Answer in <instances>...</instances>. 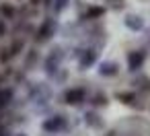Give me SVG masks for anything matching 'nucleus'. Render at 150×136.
I'll list each match as a JSON object with an SVG mask.
<instances>
[{"label": "nucleus", "instance_id": "obj_1", "mask_svg": "<svg viewBox=\"0 0 150 136\" xmlns=\"http://www.w3.org/2000/svg\"><path fill=\"white\" fill-rule=\"evenodd\" d=\"M84 97H86V91L84 89H68L64 93V101L68 105H80L84 101Z\"/></svg>", "mask_w": 150, "mask_h": 136}, {"label": "nucleus", "instance_id": "obj_2", "mask_svg": "<svg viewBox=\"0 0 150 136\" xmlns=\"http://www.w3.org/2000/svg\"><path fill=\"white\" fill-rule=\"evenodd\" d=\"M144 60H146V54H144L142 50L129 52V56H127V68H129L132 72H136V70H140V68H142Z\"/></svg>", "mask_w": 150, "mask_h": 136}, {"label": "nucleus", "instance_id": "obj_3", "mask_svg": "<svg viewBox=\"0 0 150 136\" xmlns=\"http://www.w3.org/2000/svg\"><path fill=\"white\" fill-rule=\"evenodd\" d=\"M123 23H125V27L132 29V31H140V29L144 27V19H142L140 15H127V17L123 19Z\"/></svg>", "mask_w": 150, "mask_h": 136}, {"label": "nucleus", "instance_id": "obj_4", "mask_svg": "<svg viewBox=\"0 0 150 136\" xmlns=\"http://www.w3.org/2000/svg\"><path fill=\"white\" fill-rule=\"evenodd\" d=\"M117 72H119V64L117 62H111L109 60V62H103L99 66V74L101 76H115Z\"/></svg>", "mask_w": 150, "mask_h": 136}, {"label": "nucleus", "instance_id": "obj_5", "mask_svg": "<svg viewBox=\"0 0 150 136\" xmlns=\"http://www.w3.org/2000/svg\"><path fill=\"white\" fill-rule=\"evenodd\" d=\"M115 99L117 101H121V103H125V105H138V99H136V93H132V91H117L115 93Z\"/></svg>", "mask_w": 150, "mask_h": 136}, {"label": "nucleus", "instance_id": "obj_6", "mask_svg": "<svg viewBox=\"0 0 150 136\" xmlns=\"http://www.w3.org/2000/svg\"><path fill=\"white\" fill-rule=\"evenodd\" d=\"M95 60H97V52H95V50H84V52L80 54V68H82V70L88 68Z\"/></svg>", "mask_w": 150, "mask_h": 136}, {"label": "nucleus", "instance_id": "obj_7", "mask_svg": "<svg viewBox=\"0 0 150 136\" xmlns=\"http://www.w3.org/2000/svg\"><path fill=\"white\" fill-rule=\"evenodd\" d=\"M60 128H64V117L62 115H56V117H52L43 124V130H47V132H58Z\"/></svg>", "mask_w": 150, "mask_h": 136}, {"label": "nucleus", "instance_id": "obj_8", "mask_svg": "<svg viewBox=\"0 0 150 136\" xmlns=\"http://www.w3.org/2000/svg\"><path fill=\"white\" fill-rule=\"evenodd\" d=\"M52 29H54V21H45L37 33V41H45L50 35H52Z\"/></svg>", "mask_w": 150, "mask_h": 136}, {"label": "nucleus", "instance_id": "obj_9", "mask_svg": "<svg viewBox=\"0 0 150 136\" xmlns=\"http://www.w3.org/2000/svg\"><path fill=\"white\" fill-rule=\"evenodd\" d=\"M103 15H105V6H91V9H86L82 19H99Z\"/></svg>", "mask_w": 150, "mask_h": 136}, {"label": "nucleus", "instance_id": "obj_10", "mask_svg": "<svg viewBox=\"0 0 150 136\" xmlns=\"http://www.w3.org/2000/svg\"><path fill=\"white\" fill-rule=\"evenodd\" d=\"M84 122H86L88 126H93V128H101V126H103V120H101L95 111H86V113H84Z\"/></svg>", "mask_w": 150, "mask_h": 136}, {"label": "nucleus", "instance_id": "obj_11", "mask_svg": "<svg viewBox=\"0 0 150 136\" xmlns=\"http://www.w3.org/2000/svg\"><path fill=\"white\" fill-rule=\"evenodd\" d=\"M54 52H56V54H52V56H50V60H47V70H50V72H52V70H56V66H58V64H60V60H62V50H60V48H56Z\"/></svg>", "mask_w": 150, "mask_h": 136}, {"label": "nucleus", "instance_id": "obj_12", "mask_svg": "<svg viewBox=\"0 0 150 136\" xmlns=\"http://www.w3.org/2000/svg\"><path fill=\"white\" fill-rule=\"evenodd\" d=\"M105 4L111 11H123L125 9V0H105Z\"/></svg>", "mask_w": 150, "mask_h": 136}, {"label": "nucleus", "instance_id": "obj_13", "mask_svg": "<svg viewBox=\"0 0 150 136\" xmlns=\"http://www.w3.org/2000/svg\"><path fill=\"white\" fill-rule=\"evenodd\" d=\"M93 103H95V105H107V97H105V93H97Z\"/></svg>", "mask_w": 150, "mask_h": 136}, {"label": "nucleus", "instance_id": "obj_14", "mask_svg": "<svg viewBox=\"0 0 150 136\" xmlns=\"http://www.w3.org/2000/svg\"><path fill=\"white\" fill-rule=\"evenodd\" d=\"M21 48H23V41H21V39H17V41H15V43L11 46V50H8V52H11V56L19 54V50H21Z\"/></svg>", "mask_w": 150, "mask_h": 136}, {"label": "nucleus", "instance_id": "obj_15", "mask_svg": "<svg viewBox=\"0 0 150 136\" xmlns=\"http://www.w3.org/2000/svg\"><path fill=\"white\" fill-rule=\"evenodd\" d=\"M8 99H11V91H0V105L6 103Z\"/></svg>", "mask_w": 150, "mask_h": 136}, {"label": "nucleus", "instance_id": "obj_16", "mask_svg": "<svg viewBox=\"0 0 150 136\" xmlns=\"http://www.w3.org/2000/svg\"><path fill=\"white\" fill-rule=\"evenodd\" d=\"M0 11H2V15H6V17H13V15H15V9H13V6H2Z\"/></svg>", "mask_w": 150, "mask_h": 136}, {"label": "nucleus", "instance_id": "obj_17", "mask_svg": "<svg viewBox=\"0 0 150 136\" xmlns=\"http://www.w3.org/2000/svg\"><path fill=\"white\" fill-rule=\"evenodd\" d=\"M4 33H6V25H4L2 21H0V37H2Z\"/></svg>", "mask_w": 150, "mask_h": 136}, {"label": "nucleus", "instance_id": "obj_18", "mask_svg": "<svg viewBox=\"0 0 150 136\" xmlns=\"http://www.w3.org/2000/svg\"><path fill=\"white\" fill-rule=\"evenodd\" d=\"M66 6V0H58V11H62Z\"/></svg>", "mask_w": 150, "mask_h": 136}, {"label": "nucleus", "instance_id": "obj_19", "mask_svg": "<svg viewBox=\"0 0 150 136\" xmlns=\"http://www.w3.org/2000/svg\"><path fill=\"white\" fill-rule=\"evenodd\" d=\"M107 136H115V132H109V134H107Z\"/></svg>", "mask_w": 150, "mask_h": 136}, {"label": "nucleus", "instance_id": "obj_20", "mask_svg": "<svg viewBox=\"0 0 150 136\" xmlns=\"http://www.w3.org/2000/svg\"><path fill=\"white\" fill-rule=\"evenodd\" d=\"M31 2H33V4H37V2H39V0H31Z\"/></svg>", "mask_w": 150, "mask_h": 136}]
</instances>
